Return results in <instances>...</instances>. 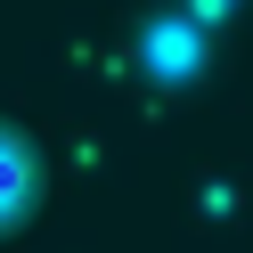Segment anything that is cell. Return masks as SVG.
<instances>
[{
	"label": "cell",
	"instance_id": "1",
	"mask_svg": "<svg viewBox=\"0 0 253 253\" xmlns=\"http://www.w3.org/2000/svg\"><path fill=\"white\" fill-rule=\"evenodd\" d=\"M25 180H33V171H25V147H8V139H0V212L25 196Z\"/></svg>",
	"mask_w": 253,
	"mask_h": 253
}]
</instances>
